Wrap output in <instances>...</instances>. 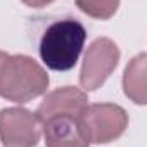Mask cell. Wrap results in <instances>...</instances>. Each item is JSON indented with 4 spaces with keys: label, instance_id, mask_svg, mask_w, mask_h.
Instances as JSON below:
<instances>
[{
    "label": "cell",
    "instance_id": "cell-1",
    "mask_svg": "<svg viewBox=\"0 0 147 147\" xmlns=\"http://www.w3.org/2000/svg\"><path fill=\"white\" fill-rule=\"evenodd\" d=\"M48 84V74L36 60L0 50V98L22 105L45 94Z\"/></svg>",
    "mask_w": 147,
    "mask_h": 147
},
{
    "label": "cell",
    "instance_id": "cell-2",
    "mask_svg": "<svg viewBox=\"0 0 147 147\" xmlns=\"http://www.w3.org/2000/svg\"><path fill=\"white\" fill-rule=\"evenodd\" d=\"M87 31L77 19H62L48 26L39 41V57L43 63L55 72H67L75 67Z\"/></svg>",
    "mask_w": 147,
    "mask_h": 147
},
{
    "label": "cell",
    "instance_id": "cell-3",
    "mask_svg": "<svg viewBox=\"0 0 147 147\" xmlns=\"http://www.w3.org/2000/svg\"><path fill=\"white\" fill-rule=\"evenodd\" d=\"M79 125L89 144H110L120 139L128 127V115L118 105H87L79 115Z\"/></svg>",
    "mask_w": 147,
    "mask_h": 147
},
{
    "label": "cell",
    "instance_id": "cell-4",
    "mask_svg": "<svg viewBox=\"0 0 147 147\" xmlns=\"http://www.w3.org/2000/svg\"><path fill=\"white\" fill-rule=\"evenodd\" d=\"M120 60V50L110 38H98L91 43L84 55L79 82L86 91H96L101 87Z\"/></svg>",
    "mask_w": 147,
    "mask_h": 147
},
{
    "label": "cell",
    "instance_id": "cell-5",
    "mask_svg": "<svg viewBox=\"0 0 147 147\" xmlns=\"http://www.w3.org/2000/svg\"><path fill=\"white\" fill-rule=\"evenodd\" d=\"M41 137V121L26 108L0 111V140L5 147H36Z\"/></svg>",
    "mask_w": 147,
    "mask_h": 147
},
{
    "label": "cell",
    "instance_id": "cell-6",
    "mask_svg": "<svg viewBox=\"0 0 147 147\" xmlns=\"http://www.w3.org/2000/svg\"><path fill=\"white\" fill-rule=\"evenodd\" d=\"M87 94L77 87L63 86L45 96L36 110L41 123H46L55 116H79L87 106Z\"/></svg>",
    "mask_w": 147,
    "mask_h": 147
},
{
    "label": "cell",
    "instance_id": "cell-7",
    "mask_svg": "<svg viewBox=\"0 0 147 147\" xmlns=\"http://www.w3.org/2000/svg\"><path fill=\"white\" fill-rule=\"evenodd\" d=\"M46 147H89L84 139L79 116H55L43 123Z\"/></svg>",
    "mask_w": 147,
    "mask_h": 147
},
{
    "label": "cell",
    "instance_id": "cell-8",
    "mask_svg": "<svg viewBox=\"0 0 147 147\" xmlns=\"http://www.w3.org/2000/svg\"><path fill=\"white\" fill-rule=\"evenodd\" d=\"M123 92L135 105H147V53L134 57L123 72Z\"/></svg>",
    "mask_w": 147,
    "mask_h": 147
},
{
    "label": "cell",
    "instance_id": "cell-9",
    "mask_svg": "<svg viewBox=\"0 0 147 147\" xmlns=\"http://www.w3.org/2000/svg\"><path fill=\"white\" fill-rule=\"evenodd\" d=\"M77 7L89 17L106 21L118 10L120 0H75Z\"/></svg>",
    "mask_w": 147,
    "mask_h": 147
},
{
    "label": "cell",
    "instance_id": "cell-10",
    "mask_svg": "<svg viewBox=\"0 0 147 147\" xmlns=\"http://www.w3.org/2000/svg\"><path fill=\"white\" fill-rule=\"evenodd\" d=\"M24 5H28V7H34V9H39V7H45V5H50L51 2H55V0H21Z\"/></svg>",
    "mask_w": 147,
    "mask_h": 147
}]
</instances>
